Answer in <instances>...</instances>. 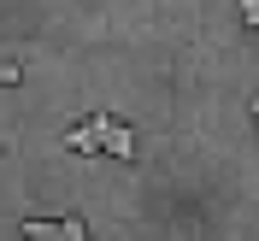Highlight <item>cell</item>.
Masks as SVG:
<instances>
[{
  "instance_id": "cell-1",
  "label": "cell",
  "mask_w": 259,
  "mask_h": 241,
  "mask_svg": "<svg viewBox=\"0 0 259 241\" xmlns=\"http://www.w3.org/2000/svg\"><path fill=\"white\" fill-rule=\"evenodd\" d=\"M65 147H71V153H112V159H136V135H130V124H118L112 112H95L89 124H77L71 135H65Z\"/></svg>"
},
{
  "instance_id": "cell-2",
  "label": "cell",
  "mask_w": 259,
  "mask_h": 241,
  "mask_svg": "<svg viewBox=\"0 0 259 241\" xmlns=\"http://www.w3.org/2000/svg\"><path fill=\"white\" fill-rule=\"evenodd\" d=\"M18 241H89V224L82 218H30L18 229Z\"/></svg>"
},
{
  "instance_id": "cell-3",
  "label": "cell",
  "mask_w": 259,
  "mask_h": 241,
  "mask_svg": "<svg viewBox=\"0 0 259 241\" xmlns=\"http://www.w3.org/2000/svg\"><path fill=\"white\" fill-rule=\"evenodd\" d=\"M242 18H247V24L259 30V0H242Z\"/></svg>"
},
{
  "instance_id": "cell-4",
  "label": "cell",
  "mask_w": 259,
  "mask_h": 241,
  "mask_svg": "<svg viewBox=\"0 0 259 241\" xmlns=\"http://www.w3.org/2000/svg\"><path fill=\"white\" fill-rule=\"evenodd\" d=\"M253 112H259V100H253Z\"/></svg>"
}]
</instances>
